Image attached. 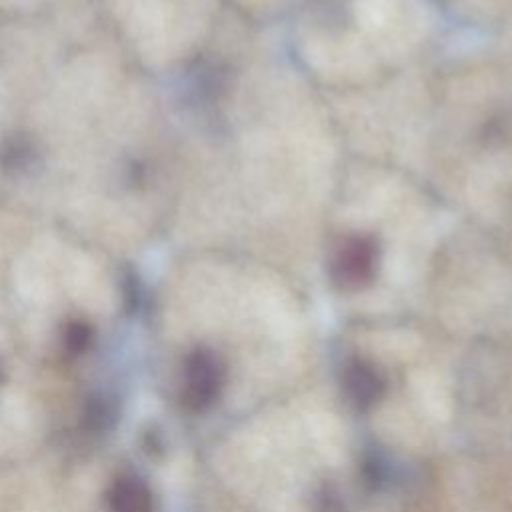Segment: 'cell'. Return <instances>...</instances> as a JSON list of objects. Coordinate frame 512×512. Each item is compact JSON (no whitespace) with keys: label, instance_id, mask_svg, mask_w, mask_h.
<instances>
[{"label":"cell","instance_id":"cell-6","mask_svg":"<svg viewBox=\"0 0 512 512\" xmlns=\"http://www.w3.org/2000/svg\"><path fill=\"white\" fill-rule=\"evenodd\" d=\"M90 342V328L82 322H72L64 330V346L72 352L78 354L82 352Z\"/></svg>","mask_w":512,"mask_h":512},{"label":"cell","instance_id":"cell-4","mask_svg":"<svg viewBox=\"0 0 512 512\" xmlns=\"http://www.w3.org/2000/svg\"><path fill=\"white\" fill-rule=\"evenodd\" d=\"M110 512H150V492L136 476L118 478L108 492Z\"/></svg>","mask_w":512,"mask_h":512},{"label":"cell","instance_id":"cell-1","mask_svg":"<svg viewBox=\"0 0 512 512\" xmlns=\"http://www.w3.org/2000/svg\"><path fill=\"white\" fill-rule=\"evenodd\" d=\"M376 244L366 236H350L340 242L330 262V276L344 290L366 286L376 272Z\"/></svg>","mask_w":512,"mask_h":512},{"label":"cell","instance_id":"cell-5","mask_svg":"<svg viewBox=\"0 0 512 512\" xmlns=\"http://www.w3.org/2000/svg\"><path fill=\"white\" fill-rule=\"evenodd\" d=\"M30 158V144L22 138H12L2 144L0 148V162L8 168H20Z\"/></svg>","mask_w":512,"mask_h":512},{"label":"cell","instance_id":"cell-3","mask_svg":"<svg viewBox=\"0 0 512 512\" xmlns=\"http://www.w3.org/2000/svg\"><path fill=\"white\" fill-rule=\"evenodd\" d=\"M342 386L346 398L358 408L372 406L384 392V380L380 372L372 364H366L362 360H356L346 366Z\"/></svg>","mask_w":512,"mask_h":512},{"label":"cell","instance_id":"cell-2","mask_svg":"<svg viewBox=\"0 0 512 512\" xmlns=\"http://www.w3.org/2000/svg\"><path fill=\"white\" fill-rule=\"evenodd\" d=\"M222 364L214 352L206 348L194 350L184 364L182 402L188 410L208 408L222 388Z\"/></svg>","mask_w":512,"mask_h":512}]
</instances>
